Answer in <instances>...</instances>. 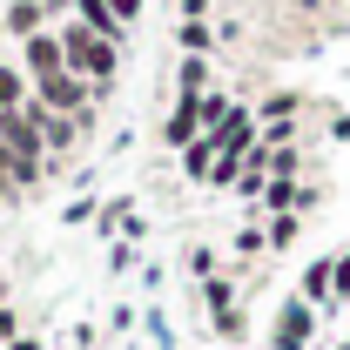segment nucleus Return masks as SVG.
<instances>
[{
	"mask_svg": "<svg viewBox=\"0 0 350 350\" xmlns=\"http://www.w3.org/2000/svg\"><path fill=\"white\" fill-rule=\"evenodd\" d=\"M54 34H61V54H68V75H81V81H115V75H122V47L101 41L94 27H81V21H61Z\"/></svg>",
	"mask_w": 350,
	"mask_h": 350,
	"instance_id": "1",
	"label": "nucleus"
},
{
	"mask_svg": "<svg viewBox=\"0 0 350 350\" xmlns=\"http://www.w3.org/2000/svg\"><path fill=\"white\" fill-rule=\"evenodd\" d=\"M310 337H317V304H304V297H283L276 323H269V350H310Z\"/></svg>",
	"mask_w": 350,
	"mask_h": 350,
	"instance_id": "2",
	"label": "nucleus"
},
{
	"mask_svg": "<svg viewBox=\"0 0 350 350\" xmlns=\"http://www.w3.org/2000/svg\"><path fill=\"white\" fill-rule=\"evenodd\" d=\"M21 68H27V81H34V88H41V81H54V75H68L61 34L47 27V34H34V41H21Z\"/></svg>",
	"mask_w": 350,
	"mask_h": 350,
	"instance_id": "3",
	"label": "nucleus"
},
{
	"mask_svg": "<svg viewBox=\"0 0 350 350\" xmlns=\"http://www.w3.org/2000/svg\"><path fill=\"white\" fill-rule=\"evenodd\" d=\"M34 101L54 108V115H81L88 101H94V81H81V75H54V81L34 88Z\"/></svg>",
	"mask_w": 350,
	"mask_h": 350,
	"instance_id": "4",
	"label": "nucleus"
},
{
	"mask_svg": "<svg viewBox=\"0 0 350 350\" xmlns=\"http://www.w3.org/2000/svg\"><path fill=\"white\" fill-rule=\"evenodd\" d=\"M202 135V94H175V108H169V122H162V142H169L175 155L189 148Z\"/></svg>",
	"mask_w": 350,
	"mask_h": 350,
	"instance_id": "5",
	"label": "nucleus"
},
{
	"mask_svg": "<svg viewBox=\"0 0 350 350\" xmlns=\"http://www.w3.org/2000/svg\"><path fill=\"white\" fill-rule=\"evenodd\" d=\"M297 297L317 304V310H330V297H337V256H317V262H310L304 276H297Z\"/></svg>",
	"mask_w": 350,
	"mask_h": 350,
	"instance_id": "6",
	"label": "nucleus"
},
{
	"mask_svg": "<svg viewBox=\"0 0 350 350\" xmlns=\"http://www.w3.org/2000/svg\"><path fill=\"white\" fill-rule=\"evenodd\" d=\"M7 34H14V41L47 34V0H14V7H7Z\"/></svg>",
	"mask_w": 350,
	"mask_h": 350,
	"instance_id": "7",
	"label": "nucleus"
},
{
	"mask_svg": "<svg viewBox=\"0 0 350 350\" xmlns=\"http://www.w3.org/2000/svg\"><path fill=\"white\" fill-rule=\"evenodd\" d=\"M196 297H202V310H209V323H216V317H229V310H236V283H229V276H202V283H196Z\"/></svg>",
	"mask_w": 350,
	"mask_h": 350,
	"instance_id": "8",
	"label": "nucleus"
},
{
	"mask_svg": "<svg viewBox=\"0 0 350 350\" xmlns=\"http://www.w3.org/2000/svg\"><path fill=\"white\" fill-rule=\"evenodd\" d=\"M175 162H182V175H189V182H209V169H216V142H209V135H196Z\"/></svg>",
	"mask_w": 350,
	"mask_h": 350,
	"instance_id": "9",
	"label": "nucleus"
},
{
	"mask_svg": "<svg viewBox=\"0 0 350 350\" xmlns=\"http://www.w3.org/2000/svg\"><path fill=\"white\" fill-rule=\"evenodd\" d=\"M27 94H34L27 68L21 61H0V108H27Z\"/></svg>",
	"mask_w": 350,
	"mask_h": 350,
	"instance_id": "10",
	"label": "nucleus"
},
{
	"mask_svg": "<svg viewBox=\"0 0 350 350\" xmlns=\"http://www.w3.org/2000/svg\"><path fill=\"white\" fill-rule=\"evenodd\" d=\"M175 94H209V54H182V68H175Z\"/></svg>",
	"mask_w": 350,
	"mask_h": 350,
	"instance_id": "11",
	"label": "nucleus"
},
{
	"mask_svg": "<svg viewBox=\"0 0 350 350\" xmlns=\"http://www.w3.org/2000/svg\"><path fill=\"white\" fill-rule=\"evenodd\" d=\"M175 41H182V54H209L216 34H209V21H182V27H175Z\"/></svg>",
	"mask_w": 350,
	"mask_h": 350,
	"instance_id": "12",
	"label": "nucleus"
},
{
	"mask_svg": "<svg viewBox=\"0 0 350 350\" xmlns=\"http://www.w3.org/2000/svg\"><path fill=\"white\" fill-rule=\"evenodd\" d=\"M262 229H269V250H290V243L304 236V216L290 209V216H269V222H262Z\"/></svg>",
	"mask_w": 350,
	"mask_h": 350,
	"instance_id": "13",
	"label": "nucleus"
},
{
	"mask_svg": "<svg viewBox=\"0 0 350 350\" xmlns=\"http://www.w3.org/2000/svg\"><path fill=\"white\" fill-rule=\"evenodd\" d=\"M262 250H269V229H262V222H243V229H236V262L262 256Z\"/></svg>",
	"mask_w": 350,
	"mask_h": 350,
	"instance_id": "14",
	"label": "nucleus"
},
{
	"mask_svg": "<svg viewBox=\"0 0 350 350\" xmlns=\"http://www.w3.org/2000/svg\"><path fill=\"white\" fill-rule=\"evenodd\" d=\"M290 115H297V94H269V101L256 108V122H262V129H269V122H290Z\"/></svg>",
	"mask_w": 350,
	"mask_h": 350,
	"instance_id": "15",
	"label": "nucleus"
},
{
	"mask_svg": "<svg viewBox=\"0 0 350 350\" xmlns=\"http://www.w3.org/2000/svg\"><path fill=\"white\" fill-rule=\"evenodd\" d=\"M27 330H34V323H27L21 310H14V304H0V350L14 344V337H27Z\"/></svg>",
	"mask_w": 350,
	"mask_h": 350,
	"instance_id": "16",
	"label": "nucleus"
},
{
	"mask_svg": "<svg viewBox=\"0 0 350 350\" xmlns=\"http://www.w3.org/2000/svg\"><path fill=\"white\" fill-rule=\"evenodd\" d=\"M94 216H101V202H88V196H75V202H68V216H61V222H68V229H81V222H94Z\"/></svg>",
	"mask_w": 350,
	"mask_h": 350,
	"instance_id": "17",
	"label": "nucleus"
},
{
	"mask_svg": "<svg viewBox=\"0 0 350 350\" xmlns=\"http://www.w3.org/2000/svg\"><path fill=\"white\" fill-rule=\"evenodd\" d=\"M243 323H250V317L229 310V317H216V337H222V344H243Z\"/></svg>",
	"mask_w": 350,
	"mask_h": 350,
	"instance_id": "18",
	"label": "nucleus"
},
{
	"mask_svg": "<svg viewBox=\"0 0 350 350\" xmlns=\"http://www.w3.org/2000/svg\"><path fill=\"white\" fill-rule=\"evenodd\" d=\"M189 276H196V283L216 276V250H189Z\"/></svg>",
	"mask_w": 350,
	"mask_h": 350,
	"instance_id": "19",
	"label": "nucleus"
},
{
	"mask_svg": "<svg viewBox=\"0 0 350 350\" xmlns=\"http://www.w3.org/2000/svg\"><path fill=\"white\" fill-rule=\"evenodd\" d=\"M142 7H148V0H108V14H115L122 27H129V21H135V14H142Z\"/></svg>",
	"mask_w": 350,
	"mask_h": 350,
	"instance_id": "20",
	"label": "nucleus"
},
{
	"mask_svg": "<svg viewBox=\"0 0 350 350\" xmlns=\"http://www.w3.org/2000/svg\"><path fill=\"white\" fill-rule=\"evenodd\" d=\"M135 250H142V243H122V236H115V250H108V262H115V269H129V262H135Z\"/></svg>",
	"mask_w": 350,
	"mask_h": 350,
	"instance_id": "21",
	"label": "nucleus"
},
{
	"mask_svg": "<svg viewBox=\"0 0 350 350\" xmlns=\"http://www.w3.org/2000/svg\"><path fill=\"white\" fill-rule=\"evenodd\" d=\"M7 350H47V337H41V330H27V337H14Z\"/></svg>",
	"mask_w": 350,
	"mask_h": 350,
	"instance_id": "22",
	"label": "nucleus"
},
{
	"mask_svg": "<svg viewBox=\"0 0 350 350\" xmlns=\"http://www.w3.org/2000/svg\"><path fill=\"white\" fill-rule=\"evenodd\" d=\"M175 7H182V21H202L209 14V0H175Z\"/></svg>",
	"mask_w": 350,
	"mask_h": 350,
	"instance_id": "23",
	"label": "nucleus"
},
{
	"mask_svg": "<svg viewBox=\"0 0 350 350\" xmlns=\"http://www.w3.org/2000/svg\"><path fill=\"white\" fill-rule=\"evenodd\" d=\"M0 304H7V276H0Z\"/></svg>",
	"mask_w": 350,
	"mask_h": 350,
	"instance_id": "24",
	"label": "nucleus"
},
{
	"mask_svg": "<svg viewBox=\"0 0 350 350\" xmlns=\"http://www.w3.org/2000/svg\"><path fill=\"white\" fill-rule=\"evenodd\" d=\"M337 350H350V344H337Z\"/></svg>",
	"mask_w": 350,
	"mask_h": 350,
	"instance_id": "25",
	"label": "nucleus"
}]
</instances>
